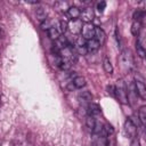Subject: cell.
I'll use <instances>...</instances> for the list:
<instances>
[{"mask_svg": "<svg viewBox=\"0 0 146 146\" xmlns=\"http://www.w3.org/2000/svg\"><path fill=\"white\" fill-rule=\"evenodd\" d=\"M97 10L99 11V13H103L104 10H105V8H106V2L105 1H99L98 3H97Z\"/></svg>", "mask_w": 146, "mask_h": 146, "instance_id": "d4e9b609", "label": "cell"}, {"mask_svg": "<svg viewBox=\"0 0 146 146\" xmlns=\"http://www.w3.org/2000/svg\"><path fill=\"white\" fill-rule=\"evenodd\" d=\"M145 135H146V130H145Z\"/></svg>", "mask_w": 146, "mask_h": 146, "instance_id": "f1b7e54d", "label": "cell"}, {"mask_svg": "<svg viewBox=\"0 0 146 146\" xmlns=\"http://www.w3.org/2000/svg\"><path fill=\"white\" fill-rule=\"evenodd\" d=\"M130 31H131V34H132V35L138 36V35L140 34V31H141V22H136V21H133L132 24H131Z\"/></svg>", "mask_w": 146, "mask_h": 146, "instance_id": "ac0fdd59", "label": "cell"}, {"mask_svg": "<svg viewBox=\"0 0 146 146\" xmlns=\"http://www.w3.org/2000/svg\"><path fill=\"white\" fill-rule=\"evenodd\" d=\"M56 24H57V23H54L52 19L47 18L43 23H41V27H42V30H47V31H49V30H50L51 27H54Z\"/></svg>", "mask_w": 146, "mask_h": 146, "instance_id": "603a6c76", "label": "cell"}, {"mask_svg": "<svg viewBox=\"0 0 146 146\" xmlns=\"http://www.w3.org/2000/svg\"><path fill=\"white\" fill-rule=\"evenodd\" d=\"M35 17H36V19L40 22V23H43L48 17H47V11L44 10V8H42V7H39V8H36V10H35Z\"/></svg>", "mask_w": 146, "mask_h": 146, "instance_id": "7c38bea8", "label": "cell"}, {"mask_svg": "<svg viewBox=\"0 0 146 146\" xmlns=\"http://www.w3.org/2000/svg\"><path fill=\"white\" fill-rule=\"evenodd\" d=\"M135 91L143 100H146V84L143 81H135Z\"/></svg>", "mask_w": 146, "mask_h": 146, "instance_id": "52a82bcc", "label": "cell"}, {"mask_svg": "<svg viewBox=\"0 0 146 146\" xmlns=\"http://www.w3.org/2000/svg\"><path fill=\"white\" fill-rule=\"evenodd\" d=\"M95 18V11L91 7H86L81 10V16H80V19L83 22V23H91L92 19Z\"/></svg>", "mask_w": 146, "mask_h": 146, "instance_id": "8992f818", "label": "cell"}, {"mask_svg": "<svg viewBox=\"0 0 146 146\" xmlns=\"http://www.w3.org/2000/svg\"><path fill=\"white\" fill-rule=\"evenodd\" d=\"M78 98H79V102L80 103H82V104H89L91 102V99H92V96H91V94L89 91H83L82 94H80L78 96Z\"/></svg>", "mask_w": 146, "mask_h": 146, "instance_id": "e0dca14e", "label": "cell"}, {"mask_svg": "<svg viewBox=\"0 0 146 146\" xmlns=\"http://www.w3.org/2000/svg\"><path fill=\"white\" fill-rule=\"evenodd\" d=\"M83 22L79 18V19H71L68 21V31L71 34L73 35H78L79 33H81L82 27H83Z\"/></svg>", "mask_w": 146, "mask_h": 146, "instance_id": "277c9868", "label": "cell"}, {"mask_svg": "<svg viewBox=\"0 0 146 146\" xmlns=\"http://www.w3.org/2000/svg\"><path fill=\"white\" fill-rule=\"evenodd\" d=\"M103 68L107 74L113 73V65H112V63L107 56H104V58H103Z\"/></svg>", "mask_w": 146, "mask_h": 146, "instance_id": "9a60e30c", "label": "cell"}, {"mask_svg": "<svg viewBox=\"0 0 146 146\" xmlns=\"http://www.w3.org/2000/svg\"><path fill=\"white\" fill-rule=\"evenodd\" d=\"M115 98L121 104H128L129 103V96H128V89L122 80L117 81L115 84Z\"/></svg>", "mask_w": 146, "mask_h": 146, "instance_id": "7a4b0ae2", "label": "cell"}, {"mask_svg": "<svg viewBox=\"0 0 146 146\" xmlns=\"http://www.w3.org/2000/svg\"><path fill=\"white\" fill-rule=\"evenodd\" d=\"M108 140L105 133H94L92 146H107Z\"/></svg>", "mask_w": 146, "mask_h": 146, "instance_id": "ba28073f", "label": "cell"}, {"mask_svg": "<svg viewBox=\"0 0 146 146\" xmlns=\"http://www.w3.org/2000/svg\"><path fill=\"white\" fill-rule=\"evenodd\" d=\"M107 92H108L110 95H112L113 97H115V86L110 84V86L107 87Z\"/></svg>", "mask_w": 146, "mask_h": 146, "instance_id": "484cf974", "label": "cell"}, {"mask_svg": "<svg viewBox=\"0 0 146 146\" xmlns=\"http://www.w3.org/2000/svg\"><path fill=\"white\" fill-rule=\"evenodd\" d=\"M119 64H120V68L123 73L131 72V70L133 68V56L129 49L122 50V52L120 54V57H119Z\"/></svg>", "mask_w": 146, "mask_h": 146, "instance_id": "6da1fadb", "label": "cell"}, {"mask_svg": "<svg viewBox=\"0 0 146 146\" xmlns=\"http://www.w3.org/2000/svg\"><path fill=\"white\" fill-rule=\"evenodd\" d=\"M137 131H138V129H137L136 124L132 122V120L127 119L125 122H124V132H125V135L130 139H133L135 137H137Z\"/></svg>", "mask_w": 146, "mask_h": 146, "instance_id": "5b68a950", "label": "cell"}, {"mask_svg": "<svg viewBox=\"0 0 146 146\" xmlns=\"http://www.w3.org/2000/svg\"><path fill=\"white\" fill-rule=\"evenodd\" d=\"M145 14H146L145 10H143V9H137V10H135V13H133V15H132V18H133V21H136V22H141L143 18H144V16H145Z\"/></svg>", "mask_w": 146, "mask_h": 146, "instance_id": "7402d4cb", "label": "cell"}, {"mask_svg": "<svg viewBox=\"0 0 146 146\" xmlns=\"http://www.w3.org/2000/svg\"><path fill=\"white\" fill-rule=\"evenodd\" d=\"M86 123H87L88 128H89L90 130H92V131H95V129H96V127H97V124H98V122H97V120L95 119V116H94V115H90V114H88V115L86 116Z\"/></svg>", "mask_w": 146, "mask_h": 146, "instance_id": "5bb4252c", "label": "cell"}, {"mask_svg": "<svg viewBox=\"0 0 146 146\" xmlns=\"http://www.w3.org/2000/svg\"><path fill=\"white\" fill-rule=\"evenodd\" d=\"M138 117L143 125L146 127V106H140L138 110Z\"/></svg>", "mask_w": 146, "mask_h": 146, "instance_id": "ffe728a7", "label": "cell"}, {"mask_svg": "<svg viewBox=\"0 0 146 146\" xmlns=\"http://www.w3.org/2000/svg\"><path fill=\"white\" fill-rule=\"evenodd\" d=\"M95 39L100 43V46L102 44H104L105 43V41H106V34H105V32L100 29V27H96V33H95Z\"/></svg>", "mask_w": 146, "mask_h": 146, "instance_id": "8fae6325", "label": "cell"}, {"mask_svg": "<svg viewBox=\"0 0 146 146\" xmlns=\"http://www.w3.org/2000/svg\"><path fill=\"white\" fill-rule=\"evenodd\" d=\"M67 15L71 19H79L81 16V9L76 6H71L70 9L67 10Z\"/></svg>", "mask_w": 146, "mask_h": 146, "instance_id": "30bf717a", "label": "cell"}, {"mask_svg": "<svg viewBox=\"0 0 146 146\" xmlns=\"http://www.w3.org/2000/svg\"><path fill=\"white\" fill-rule=\"evenodd\" d=\"M130 146H140V140H139L137 137H135L133 139H131V144H130Z\"/></svg>", "mask_w": 146, "mask_h": 146, "instance_id": "4316f807", "label": "cell"}, {"mask_svg": "<svg viewBox=\"0 0 146 146\" xmlns=\"http://www.w3.org/2000/svg\"><path fill=\"white\" fill-rule=\"evenodd\" d=\"M136 46L143 48L146 50V34L145 33H140L137 38V42H136Z\"/></svg>", "mask_w": 146, "mask_h": 146, "instance_id": "44dd1931", "label": "cell"}, {"mask_svg": "<svg viewBox=\"0 0 146 146\" xmlns=\"http://www.w3.org/2000/svg\"><path fill=\"white\" fill-rule=\"evenodd\" d=\"M72 84L74 86V88H76V89H81L82 87L86 86V79H84L83 76H81V75H78V76H75V78L73 79Z\"/></svg>", "mask_w": 146, "mask_h": 146, "instance_id": "2e32d148", "label": "cell"}, {"mask_svg": "<svg viewBox=\"0 0 146 146\" xmlns=\"http://www.w3.org/2000/svg\"><path fill=\"white\" fill-rule=\"evenodd\" d=\"M58 24H59V30H60V32L62 33H65L67 30H68V22L67 21H60V22H58Z\"/></svg>", "mask_w": 146, "mask_h": 146, "instance_id": "cb8c5ba5", "label": "cell"}, {"mask_svg": "<svg viewBox=\"0 0 146 146\" xmlns=\"http://www.w3.org/2000/svg\"><path fill=\"white\" fill-rule=\"evenodd\" d=\"M95 33H96V26L92 23H84L82 31H81V36L84 40H91L95 39Z\"/></svg>", "mask_w": 146, "mask_h": 146, "instance_id": "3957f363", "label": "cell"}, {"mask_svg": "<svg viewBox=\"0 0 146 146\" xmlns=\"http://www.w3.org/2000/svg\"><path fill=\"white\" fill-rule=\"evenodd\" d=\"M62 32H60V30H59V24L57 23L54 27H51L49 31H48V35H49V38L51 39V40H54V41H56V40H58L62 35Z\"/></svg>", "mask_w": 146, "mask_h": 146, "instance_id": "9c48e42d", "label": "cell"}, {"mask_svg": "<svg viewBox=\"0 0 146 146\" xmlns=\"http://www.w3.org/2000/svg\"><path fill=\"white\" fill-rule=\"evenodd\" d=\"M55 8H56L58 11L67 13V10L70 9V6H68V2H66V1H57V2L55 3Z\"/></svg>", "mask_w": 146, "mask_h": 146, "instance_id": "d6986e66", "label": "cell"}, {"mask_svg": "<svg viewBox=\"0 0 146 146\" xmlns=\"http://www.w3.org/2000/svg\"><path fill=\"white\" fill-rule=\"evenodd\" d=\"M145 64H146V57H145Z\"/></svg>", "mask_w": 146, "mask_h": 146, "instance_id": "83f0119b", "label": "cell"}, {"mask_svg": "<svg viewBox=\"0 0 146 146\" xmlns=\"http://www.w3.org/2000/svg\"><path fill=\"white\" fill-rule=\"evenodd\" d=\"M88 51H96L100 48V43L96 40V39H91V40H88L87 41V44H86Z\"/></svg>", "mask_w": 146, "mask_h": 146, "instance_id": "4fadbf2b", "label": "cell"}]
</instances>
